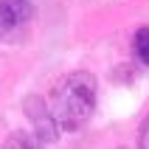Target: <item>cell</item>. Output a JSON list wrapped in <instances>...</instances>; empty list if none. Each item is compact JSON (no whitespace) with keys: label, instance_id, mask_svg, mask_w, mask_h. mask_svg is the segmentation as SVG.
Masks as SVG:
<instances>
[{"label":"cell","instance_id":"5","mask_svg":"<svg viewBox=\"0 0 149 149\" xmlns=\"http://www.w3.org/2000/svg\"><path fill=\"white\" fill-rule=\"evenodd\" d=\"M138 149H149V113L141 121V130H138Z\"/></svg>","mask_w":149,"mask_h":149},{"label":"cell","instance_id":"4","mask_svg":"<svg viewBox=\"0 0 149 149\" xmlns=\"http://www.w3.org/2000/svg\"><path fill=\"white\" fill-rule=\"evenodd\" d=\"M132 54L141 65H149V25L138 28L132 37Z\"/></svg>","mask_w":149,"mask_h":149},{"label":"cell","instance_id":"1","mask_svg":"<svg viewBox=\"0 0 149 149\" xmlns=\"http://www.w3.org/2000/svg\"><path fill=\"white\" fill-rule=\"evenodd\" d=\"M96 101H99V79L90 70H70L51 87L48 107L62 132H76L93 118Z\"/></svg>","mask_w":149,"mask_h":149},{"label":"cell","instance_id":"3","mask_svg":"<svg viewBox=\"0 0 149 149\" xmlns=\"http://www.w3.org/2000/svg\"><path fill=\"white\" fill-rule=\"evenodd\" d=\"M34 20L31 0H0V42L8 40L11 34L23 31Z\"/></svg>","mask_w":149,"mask_h":149},{"label":"cell","instance_id":"2","mask_svg":"<svg viewBox=\"0 0 149 149\" xmlns=\"http://www.w3.org/2000/svg\"><path fill=\"white\" fill-rule=\"evenodd\" d=\"M23 110H25V116H28V121H31V127H34V135H37L42 143L59 141V132H62V130H59L56 118L51 116V107H48L45 99L28 96V99L23 101Z\"/></svg>","mask_w":149,"mask_h":149}]
</instances>
